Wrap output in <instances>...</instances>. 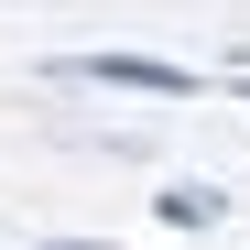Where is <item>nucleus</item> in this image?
I'll return each instance as SVG.
<instances>
[{
    "instance_id": "nucleus-1",
    "label": "nucleus",
    "mask_w": 250,
    "mask_h": 250,
    "mask_svg": "<svg viewBox=\"0 0 250 250\" xmlns=\"http://www.w3.org/2000/svg\"><path fill=\"white\" fill-rule=\"evenodd\" d=\"M76 76H87V87H142V98H185L196 87V76L163 65V55H76Z\"/></svg>"
},
{
    "instance_id": "nucleus-2",
    "label": "nucleus",
    "mask_w": 250,
    "mask_h": 250,
    "mask_svg": "<svg viewBox=\"0 0 250 250\" xmlns=\"http://www.w3.org/2000/svg\"><path fill=\"white\" fill-rule=\"evenodd\" d=\"M218 207H229L218 185H174V196H163V218H174V229H207V218H218Z\"/></svg>"
}]
</instances>
